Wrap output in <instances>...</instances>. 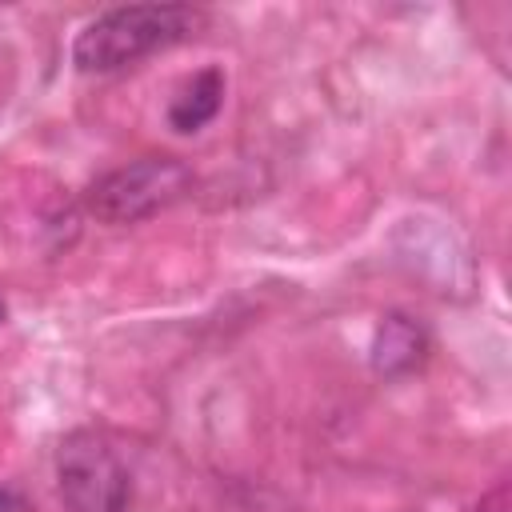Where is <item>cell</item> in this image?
I'll list each match as a JSON object with an SVG mask.
<instances>
[{"mask_svg":"<svg viewBox=\"0 0 512 512\" xmlns=\"http://www.w3.org/2000/svg\"><path fill=\"white\" fill-rule=\"evenodd\" d=\"M204 12L188 4H128L96 16L72 44V64L80 72H112L144 60L156 48H168L196 32Z\"/></svg>","mask_w":512,"mask_h":512,"instance_id":"cell-1","label":"cell"},{"mask_svg":"<svg viewBox=\"0 0 512 512\" xmlns=\"http://www.w3.org/2000/svg\"><path fill=\"white\" fill-rule=\"evenodd\" d=\"M188 188H192V168L184 160L140 156V160L100 176L88 188L84 208L100 224H140V220L172 208L176 200H184Z\"/></svg>","mask_w":512,"mask_h":512,"instance_id":"cell-2","label":"cell"},{"mask_svg":"<svg viewBox=\"0 0 512 512\" xmlns=\"http://www.w3.org/2000/svg\"><path fill=\"white\" fill-rule=\"evenodd\" d=\"M56 488L68 512H124L128 468L104 436L76 428L56 448Z\"/></svg>","mask_w":512,"mask_h":512,"instance_id":"cell-3","label":"cell"},{"mask_svg":"<svg viewBox=\"0 0 512 512\" xmlns=\"http://www.w3.org/2000/svg\"><path fill=\"white\" fill-rule=\"evenodd\" d=\"M424 360H428V332H424V324L404 316V312H388L376 324V336H372V368L384 380H396V376L416 372Z\"/></svg>","mask_w":512,"mask_h":512,"instance_id":"cell-4","label":"cell"},{"mask_svg":"<svg viewBox=\"0 0 512 512\" xmlns=\"http://www.w3.org/2000/svg\"><path fill=\"white\" fill-rule=\"evenodd\" d=\"M220 104H224V72H220V68H204V72H196V76L180 88V96L172 100L168 124H172L176 132H196V128H204V124L220 112Z\"/></svg>","mask_w":512,"mask_h":512,"instance_id":"cell-5","label":"cell"},{"mask_svg":"<svg viewBox=\"0 0 512 512\" xmlns=\"http://www.w3.org/2000/svg\"><path fill=\"white\" fill-rule=\"evenodd\" d=\"M476 512H508V484H500L496 492H488Z\"/></svg>","mask_w":512,"mask_h":512,"instance_id":"cell-6","label":"cell"},{"mask_svg":"<svg viewBox=\"0 0 512 512\" xmlns=\"http://www.w3.org/2000/svg\"><path fill=\"white\" fill-rule=\"evenodd\" d=\"M8 320V304H4V296H0V324Z\"/></svg>","mask_w":512,"mask_h":512,"instance_id":"cell-7","label":"cell"}]
</instances>
